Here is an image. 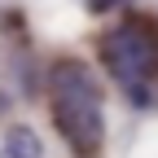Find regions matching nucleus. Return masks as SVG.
I'll use <instances>...</instances> for the list:
<instances>
[{
  "mask_svg": "<svg viewBox=\"0 0 158 158\" xmlns=\"http://www.w3.org/2000/svg\"><path fill=\"white\" fill-rule=\"evenodd\" d=\"M5 110H9V97H5V92H0V114H5Z\"/></svg>",
  "mask_w": 158,
  "mask_h": 158,
  "instance_id": "nucleus-5",
  "label": "nucleus"
},
{
  "mask_svg": "<svg viewBox=\"0 0 158 158\" xmlns=\"http://www.w3.org/2000/svg\"><path fill=\"white\" fill-rule=\"evenodd\" d=\"M48 92H53V118L57 132L66 136V145L79 158H92L106 141V101H101V84L92 79V70L84 62H57L48 75Z\"/></svg>",
  "mask_w": 158,
  "mask_h": 158,
  "instance_id": "nucleus-1",
  "label": "nucleus"
},
{
  "mask_svg": "<svg viewBox=\"0 0 158 158\" xmlns=\"http://www.w3.org/2000/svg\"><path fill=\"white\" fill-rule=\"evenodd\" d=\"M114 5H127V0H88V9H92V13H101V9H114Z\"/></svg>",
  "mask_w": 158,
  "mask_h": 158,
  "instance_id": "nucleus-4",
  "label": "nucleus"
},
{
  "mask_svg": "<svg viewBox=\"0 0 158 158\" xmlns=\"http://www.w3.org/2000/svg\"><path fill=\"white\" fill-rule=\"evenodd\" d=\"M0 158H44V145L31 127H9L5 145H0Z\"/></svg>",
  "mask_w": 158,
  "mask_h": 158,
  "instance_id": "nucleus-3",
  "label": "nucleus"
},
{
  "mask_svg": "<svg viewBox=\"0 0 158 158\" xmlns=\"http://www.w3.org/2000/svg\"><path fill=\"white\" fill-rule=\"evenodd\" d=\"M101 62L110 70V79L118 88L127 92V101L132 110H149L154 106V75H158V31L149 22H123V27H114L106 31L101 44Z\"/></svg>",
  "mask_w": 158,
  "mask_h": 158,
  "instance_id": "nucleus-2",
  "label": "nucleus"
}]
</instances>
